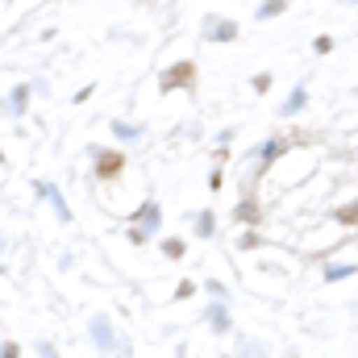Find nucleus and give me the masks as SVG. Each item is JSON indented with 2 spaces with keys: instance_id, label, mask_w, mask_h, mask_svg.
Returning a JSON list of instances; mask_svg holds the SVG:
<instances>
[{
  "instance_id": "f03ea898",
  "label": "nucleus",
  "mask_w": 358,
  "mask_h": 358,
  "mask_svg": "<svg viewBox=\"0 0 358 358\" xmlns=\"http://www.w3.org/2000/svg\"><path fill=\"white\" fill-rule=\"evenodd\" d=\"M121 167H125V159L113 150V155H100V163H96V176H100V179H117V176H121Z\"/></svg>"
},
{
  "instance_id": "39448f33",
  "label": "nucleus",
  "mask_w": 358,
  "mask_h": 358,
  "mask_svg": "<svg viewBox=\"0 0 358 358\" xmlns=\"http://www.w3.org/2000/svg\"><path fill=\"white\" fill-rule=\"evenodd\" d=\"M163 250H167V255H171V259H179V255H183V242H167V246H163Z\"/></svg>"
},
{
  "instance_id": "0eeeda50",
  "label": "nucleus",
  "mask_w": 358,
  "mask_h": 358,
  "mask_svg": "<svg viewBox=\"0 0 358 358\" xmlns=\"http://www.w3.org/2000/svg\"><path fill=\"white\" fill-rule=\"evenodd\" d=\"M42 358H59L55 355V346H42Z\"/></svg>"
},
{
  "instance_id": "7ed1b4c3",
  "label": "nucleus",
  "mask_w": 358,
  "mask_h": 358,
  "mask_svg": "<svg viewBox=\"0 0 358 358\" xmlns=\"http://www.w3.org/2000/svg\"><path fill=\"white\" fill-rule=\"evenodd\" d=\"M92 334H96V346H104V350L113 346V329H108V321H104V317H96V321H92Z\"/></svg>"
},
{
  "instance_id": "f257e3e1",
  "label": "nucleus",
  "mask_w": 358,
  "mask_h": 358,
  "mask_svg": "<svg viewBox=\"0 0 358 358\" xmlns=\"http://www.w3.org/2000/svg\"><path fill=\"white\" fill-rule=\"evenodd\" d=\"M192 80H196V67H192V63H176V67H171V76H163V92L187 88Z\"/></svg>"
},
{
  "instance_id": "20e7f679",
  "label": "nucleus",
  "mask_w": 358,
  "mask_h": 358,
  "mask_svg": "<svg viewBox=\"0 0 358 358\" xmlns=\"http://www.w3.org/2000/svg\"><path fill=\"white\" fill-rule=\"evenodd\" d=\"M213 325H217V329H225V325H229V317H225V308H221V304H213Z\"/></svg>"
},
{
  "instance_id": "423d86ee",
  "label": "nucleus",
  "mask_w": 358,
  "mask_h": 358,
  "mask_svg": "<svg viewBox=\"0 0 358 358\" xmlns=\"http://www.w3.org/2000/svg\"><path fill=\"white\" fill-rule=\"evenodd\" d=\"M21 355V350H17V346H13V342H8V346H4V350H0V358H17Z\"/></svg>"
}]
</instances>
